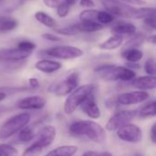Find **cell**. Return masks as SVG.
<instances>
[{"label":"cell","instance_id":"obj_10","mask_svg":"<svg viewBox=\"0 0 156 156\" xmlns=\"http://www.w3.org/2000/svg\"><path fill=\"white\" fill-rule=\"evenodd\" d=\"M31 52L24 51L20 48H2L0 49V62H20L31 56Z\"/></svg>","mask_w":156,"mask_h":156},{"label":"cell","instance_id":"obj_9","mask_svg":"<svg viewBox=\"0 0 156 156\" xmlns=\"http://www.w3.org/2000/svg\"><path fill=\"white\" fill-rule=\"evenodd\" d=\"M117 135L122 141L130 144H138L143 139V132L140 127L131 123L117 130Z\"/></svg>","mask_w":156,"mask_h":156},{"label":"cell","instance_id":"obj_49","mask_svg":"<svg viewBox=\"0 0 156 156\" xmlns=\"http://www.w3.org/2000/svg\"><path fill=\"white\" fill-rule=\"evenodd\" d=\"M26 1H27V0H20V3L22 4V3H24V2H26Z\"/></svg>","mask_w":156,"mask_h":156},{"label":"cell","instance_id":"obj_25","mask_svg":"<svg viewBox=\"0 0 156 156\" xmlns=\"http://www.w3.org/2000/svg\"><path fill=\"white\" fill-rule=\"evenodd\" d=\"M37 132H35L33 126H26L24 129H22L16 137V141H18V143L21 144H27L29 143L31 141H33L36 136H37Z\"/></svg>","mask_w":156,"mask_h":156},{"label":"cell","instance_id":"obj_3","mask_svg":"<svg viewBox=\"0 0 156 156\" xmlns=\"http://www.w3.org/2000/svg\"><path fill=\"white\" fill-rule=\"evenodd\" d=\"M96 86L94 84H84L74 90L66 99L64 102V112L66 114L73 113L84 101L95 92Z\"/></svg>","mask_w":156,"mask_h":156},{"label":"cell","instance_id":"obj_43","mask_svg":"<svg viewBox=\"0 0 156 156\" xmlns=\"http://www.w3.org/2000/svg\"><path fill=\"white\" fill-rule=\"evenodd\" d=\"M147 42L153 44V45H156V34L155 35H152V36H149L146 39Z\"/></svg>","mask_w":156,"mask_h":156},{"label":"cell","instance_id":"obj_41","mask_svg":"<svg viewBox=\"0 0 156 156\" xmlns=\"http://www.w3.org/2000/svg\"><path fill=\"white\" fill-rule=\"evenodd\" d=\"M28 82H29L30 87L33 88V89H37V88L39 87V81H38V80L36 79V78H31V79H29Z\"/></svg>","mask_w":156,"mask_h":156},{"label":"cell","instance_id":"obj_15","mask_svg":"<svg viewBox=\"0 0 156 156\" xmlns=\"http://www.w3.org/2000/svg\"><path fill=\"white\" fill-rule=\"evenodd\" d=\"M112 31L113 34L121 35V36H133L136 33V26L128 21H117L112 27Z\"/></svg>","mask_w":156,"mask_h":156},{"label":"cell","instance_id":"obj_21","mask_svg":"<svg viewBox=\"0 0 156 156\" xmlns=\"http://www.w3.org/2000/svg\"><path fill=\"white\" fill-rule=\"evenodd\" d=\"M122 58L129 63H138L144 58V52L140 48H128L122 50Z\"/></svg>","mask_w":156,"mask_h":156},{"label":"cell","instance_id":"obj_37","mask_svg":"<svg viewBox=\"0 0 156 156\" xmlns=\"http://www.w3.org/2000/svg\"><path fill=\"white\" fill-rule=\"evenodd\" d=\"M80 5L86 9H90L94 8L96 5L93 0H80Z\"/></svg>","mask_w":156,"mask_h":156},{"label":"cell","instance_id":"obj_19","mask_svg":"<svg viewBox=\"0 0 156 156\" xmlns=\"http://www.w3.org/2000/svg\"><path fill=\"white\" fill-rule=\"evenodd\" d=\"M124 37L121 35L113 34L109 37L106 40L101 42L99 45V48L102 50H114L119 48L121 46L123 45Z\"/></svg>","mask_w":156,"mask_h":156},{"label":"cell","instance_id":"obj_47","mask_svg":"<svg viewBox=\"0 0 156 156\" xmlns=\"http://www.w3.org/2000/svg\"><path fill=\"white\" fill-rule=\"evenodd\" d=\"M6 111H7V109H6L5 107H4V106H0V116H1L2 114H4Z\"/></svg>","mask_w":156,"mask_h":156},{"label":"cell","instance_id":"obj_30","mask_svg":"<svg viewBox=\"0 0 156 156\" xmlns=\"http://www.w3.org/2000/svg\"><path fill=\"white\" fill-rule=\"evenodd\" d=\"M44 151V149L39 146L37 143H33L30 146H28L22 154L21 156H39L41 153Z\"/></svg>","mask_w":156,"mask_h":156},{"label":"cell","instance_id":"obj_35","mask_svg":"<svg viewBox=\"0 0 156 156\" xmlns=\"http://www.w3.org/2000/svg\"><path fill=\"white\" fill-rule=\"evenodd\" d=\"M69 10H70V5L68 3H66L65 1L60 2V4L57 7V15L62 18L66 17L69 15Z\"/></svg>","mask_w":156,"mask_h":156},{"label":"cell","instance_id":"obj_4","mask_svg":"<svg viewBox=\"0 0 156 156\" xmlns=\"http://www.w3.org/2000/svg\"><path fill=\"white\" fill-rule=\"evenodd\" d=\"M84 52L81 48L74 46L69 45H58L48 48L47 49H42L37 53L38 57L41 58H54L58 59H75L83 56Z\"/></svg>","mask_w":156,"mask_h":156},{"label":"cell","instance_id":"obj_31","mask_svg":"<svg viewBox=\"0 0 156 156\" xmlns=\"http://www.w3.org/2000/svg\"><path fill=\"white\" fill-rule=\"evenodd\" d=\"M54 30L58 34L63 35V36H75V35L80 34V31L76 28L74 24L68 26V27H60V28H54Z\"/></svg>","mask_w":156,"mask_h":156},{"label":"cell","instance_id":"obj_51","mask_svg":"<svg viewBox=\"0 0 156 156\" xmlns=\"http://www.w3.org/2000/svg\"><path fill=\"white\" fill-rule=\"evenodd\" d=\"M1 1H3V0H0V2H1Z\"/></svg>","mask_w":156,"mask_h":156},{"label":"cell","instance_id":"obj_28","mask_svg":"<svg viewBox=\"0 0 156 156\" xmlns=\"http://www.w3.org/2000/svg\"><path fill=\"white\" fill-rule=\"evenodd\" d=\"M114 20H115V16L113 15H112L110 12H108L106 10H99L97 21L100 24L106 26V25L114 23Z\"/></svg>","mask_w":156,"mask_h":156},{"label":"cell","instance_id":"obj_45","mask_svg":"<svg viewBox=\"0 0 156 156\" xmlns=\"http://www.w3.org/2000/svg\"><path fill=\"white\" fill-rule=\"evenodd\" d=\"M64 1H65L66 3H68V4L71 6V5H74L79 0H64Z\"/></svg>","mask_w":156,"mask_h":156},{"label":"cell","instance_id":"obj_20","mask_svg":"<svg viewBox=\"0 0 156 156\" xmlns=\"http://www.w3.org/2000/svg\"><path fill=\"white\" fill-rule=\"evenodd\" d=\"M132 18L134 19H154L156 18V7L151 6H140L134 7Z\"/></svg>","mask_w":156,"mask_h":156},{"label":"cell","instance_id":"obj_16","mask_svg":"<svg viewBox=\"0 0 156 156\" xmlns=\"http://www.w3.org/2000/svg\"><path fill=\"white\" fill-rule=\"evenodd\" d=\"M61 67H62V64L59 61L53 60V59H48V58H42L35 64V68L37 70H39L43 73H47V74L54 73V72L59 70L61 69Z\"/></svg>","mask_w":156,"mask_h":156},{"label":"cell","instance_id":"obj_5","mask_svg":"<svg viewBox=\"0 0 156 156\" xmlns=\"http://www.w3.org/2000/svg\"><path fill=\"white\" fill-rule=\"evenodd\" d=\"M30 121V114L24 112L7 119L0 126V140H5L24 129Z\"/></svg>","mask_w":156,"mask_h":156},{"label":"cell","instance_id":"obj_44","mask_svg":"<svg viewBox=\"0 0 156 156\" xmlns=\"http://www.w3.org/2000/svg\"><path fill=\"white\" fill-rule=\"evenodd\" d=\"M81 156H99V154L96 153V152H92V151H89V152H86L84 153Z\"/></svg>","mask_w":156,"mask_h":156},{"label":"cell","instance_id":"obj_23","mask_svg":"<svg viewBox=\"0 0 156 156\" xmlns=\"http://www.w3.org/2000/svg\"><path fill=\"white\" fill-rule=\"evenodd\" d=\"M78 152L76 145H62L57 147L44 156H73Z\"/></svg>","mask_w":156,"mask_h":156},{"label":"cell","instance_id":"obj_1","mask_svg":"<svg viewBox=\"0 0 156 156\" xmlns=\"http://www.w3.org/2000/svg\"><path fill=\"white\" fill-rule=\"evenodd\" d=\"M69 132L75 137H85L96 144H102L106 140L104 128L93 121H76L69 127Z\"/></svg>","mask_w":156,"mask_h":156},{"label":"cell","instance_id":"obj_7","mask_svg":"<svg viewBox=\"0 0 156 156\" xmlns=\"http://www.w3.org/2000/svg\"><path fill=\"white\" fill-rule=\"evenodd\" d=\"M105 10L110 12L114 16L132 18L134 6L129 5L127 3L120 0H101Z\"/></svg>","mask_w":156,"mask_h":156},{"label":"cell","instance_id":"obj_24","mask_svg":"<svg viewBox=\"0 0 156 156\" xmlns=\"http://www.w3.org/2000/svg\"><path fill=\"white\" fill-rule=\"evenodd\" d=\"M146 39L147 37H145V35L141 33H135L133 36H130L129 39L125 43H123L122 50L128 48H139Z\"/></svg>","mask_w":156,"mask_h":156},{"label":"cell","instance_id":"obj_18","mask_svg":"<svg viewBox=\"0 0 156 156\" xmlns=\"http://www.w3.org/2000/svg\"><path fill=\"white\" fill-rule=\"evenodd\" d=\"M74 25L80 33H94L102 30L105 27L98 22L90 20H80Z\"/></svg>","mask_w":156,"mask_h":156},{"label":"cell","instance_id":"obj_14","mask_svg":"<svg viewBox=\"0 0 156 156\" xmlns=\"http://www.w3.org/2000/svg\"><path fill=\"white\" fill-rule=\"evenodd\" d=\"M80 109L81 111L90 118L91 119H99L101 115V110L96 102L95 97H94V93L91 94L90 96H89L84 102L80 105Z\"/></svg>","mask_w":156,"mask_h":156},{"label":"cell","instance_id":"obj_36","mask_svg":"<svg viewBox=\"0 0 156 156\" xmlns=\"http://www.w3.org/2000/svg\"><path fill=\"white\" fill-rule=\"evenodd\" d=\"M43 38H45L48 41H51V42H58L61 41V37L55 35V34H51V33H44L41 36Z\"/></svg>","mask_w":156,"mask_h":156},{"label":"cell","instance_id":"obj_11","mask_svg":"<svg viewBox=\"0 0 156 156\" xmlns=\"http://www.w3.org/2000/svg\"><path fill=\"white\" fill-rule=\"evenodd\" d=\"M149 98V93L144 90L124 92L118 96L117 102L121 105H134L142 103Z\"/></svg>","mask_w":156,"mask_h":156},{"label":"cell","instance_id":"obj_17","mask_svg":"<svg viewBox=\"0 0 156 156\" xmlns=\"http://www.w3.org/2000/svg\"><path fill=\"white\" fill-rule=\"evenodd\" d=\"M132 85L140 90H150L156 89V76H142L134 79Z\"/></svg>","mask_w":156,"mask_h":156},{"label":"cell","instance_id":"obj_12","mask_svg":"<svg viewBox=\"0 0 156 156\" xmlns=\"http://www.w3.org/2000/svg\"><path fill=\"white\" fill-rule=\"evenodd\" d=\"M57 135V131L54 126H44L37 131L35 138V143L38 144L42 148L46 149L52 144Z\"/></svg>","mask_w":156,"mask_h":156},{"label":"cell","instance_id":"obj_52","mask_svg":"<svg viewBox=\"0 0 156 156\" xmlns=\"http://www.w3.org/2000/svg\"><path fill=\"white\" fill-rule=\"evenodd\" d=\"M155 1H156V0H155Z\"/></svg>","mask_w":156,"mask_h":156},{"label":"cell","instance_id":"obj_34","mask_svg":"<svg viewBox=\"0 0 156 156\" xmlns=\"http://www.w3.org/2000/svg\"><path fill=\"white\" fill-rule=\"evenodd\" d=\"M144 70L148 75L156 76V59L150 58L144 63Z\"/></svg>","mask_w":156,"mask_h":156},{"label":"cell","instance_id":"obj_33","mask_svg":"<svg viewBox=\"0 0 156 156\" xmlns=\"http://www.w3.org/2000/svg\"><path fill=\"white\" fill-rule=\"evenodd\" d=\"M17 48H20V49H22V50H24V51H27V52L33 53V51L37 48V45L33 41L25 39V40H21V41L18 42Z\"/></svg>","mask_w":156,"mask_h":156},{"label":"cell","instance_id":"obj_22","mask_svg":"<svg viewBox=\"0 0 156 156\" xmlns=\"http://www.w3.org/2000/svg\"><path fill=\"white\" fill-rule=\"evenodd\" d=\"M18 26L16 18L11 16H0V33H5L15 30Z\"/></svg>","mask_w":156,"mask_h":156},{"label":"cell","instance_id":"obj_8","mask_svg":"<svg viewBox=\"0 0 156 156\" xmlns=\"http://www.w3.org/2000/svg\"><path fill=\"white\" fill-rule=\"evenodd\" d=\"M138 112L136 111H121L112 115L106 123V129L110 132L117 131L132 122Z\"/></svg>","mask_w":156,"mask_h":156},{"label":"cell","instance_id":"obj_40","mask_svg":"<svg viewBox=\"0 0 156 156\" xmlns=\"http://www.w3.org/2000/svg\"><path fill=\"white\" fill-rule=\"evenodd\" d=\"M150 137H151V141H152L154 144H156V122L152 126V128H151Z\"/></svg>","mask_w":156,"mask_h":156},{"label":"cell","instance_id":"obj_2","mask_svg":"<svg viewBox=\"0 0 156 156\" xmlns=\"http://www.w3.org/2000/svg\"><path fill=\"white\" fill-rule=\"evenodd\" d=\"M95 72L104 80L133 81L136 74L133 69L127 66H117L114 64H104L95 69Z\"/></svg>","mask_w":156,"mask_h":156},{"label":"cell","instance_id":"obj_42","mask_svg":"<svg viewBox=\"0 0 156 156\" xmlns=\"http://www.w3.org/2000/svg\"><path fill=\"white\" fill-rule=\"evenodd\" d=\"M144 23L148 27H152L154 29H156V18H154V19H146V20H144Z\"/></svg>","mask_w":156,"mask_h":156},{"label":"cell","instance_id":"obj_32","mask_svg":"<svg viewBox=\"0 0 156 156\" xmlns=\"http://www.w3.org/2000/svg\"><path fill=\"white\" fill-rule=\"evenodd\" d=\"M17 151L10 144H0V156H17Z\"/></svg>","mask_w":156,"mask_h":156},{"label":"cell","instance_id":"obj_38","mask_svg":"<svg viewBox=\"0 0 156 156\" xmlns=\"http://www.w3.org/2000/svg\"><path fill=\"white\" fill-rule=\"evenodd\" d=\"M42 1L45 4V5L50 8H57L58 5L60 4L59 0H42Z\"/></svg>","mask_w":156,"mask_h":156},{"label":"cell","instance_id":"obj_46","mask_svg":"<svg viewBox=\"0 0 156 156\" xmlns=\"http://www.w3.org/2000/svg\"><path fill=\"white\" fill-rule=\"evenodd\" d=\"M6 98V94L4 91H0V102Z\"/></svg>","mask_w":156,"mask_h":156},{"label":"cell","instance_id":"obj_13","mask_svg":"<svg viewBox=\"0 0 156 156\" xmlns=\"http://www.w3.org/2000/svg\"><path fill=\"white\" fill-rule=\"evenodd\" d=\"M47 100L38 95L26 97L17 101L16 105L21 110H41L45 107Z\"/></svg>","mask_w":156,"mask_h":156},{"label":"cell","instance_id":"obj_29","mask_svg":"<svg viewBox=\"0 0 156 156\" xmlns=\"http://www.w3.org/2000/svg\"><path fill=\"white\" fill-rule=\"evenodd\" d=\"M98 12H99V10H97L95 8L84 9L83 11L80 12V14L79 16V18H80V20H90V21L98 22L97 21Z\"/></svg>","mask_w":156,"mask_h":156},{"label":"cell","instance_id":"obj_50","mask_svg":"<svg viewBox=\"0 0 156 156\" xmlns=\"http://www.w3.org/2000/svg\"><path fill=\"white\" fill-rule=\"evenodd\" d=\"M134 156H144V155H143V154H135Z\"/></svg>","mask_w":156,"mask_h":156},{"label":"cell","instance_id":"obj_6","mask_svg":"<svg viewBox=\"0 0 156 156\" xmlns=\"http://www.w3.org/2000/svg\"><path fill=\"white\" fill-rule=\"evenodd\" d=\"M79 73L73 71L69 73L62 80L51 85L48 90L57 96H66L70 94L74 90H76L79 87Z\"/></svg>","mask_w":156,"mask_h":156},{"label":"cell","instance_id":"obj_27","mask_svg":"<svg viewBox=\"0 0 156 156\" xmlns=\"http://www.w3.org/2000/svg\"><path fill=\"white\" fill-rule=\"evenodd\" d=\"M138 114L142 118H149V117L156 116V101L144 105L140 110Z\"/></svg>","mask_w":156,"mask_h":156},{"label":"cell","instance_id":"obj_39","mask_svg":"<svg viewBox=\"0 0 156 156\" xmlns=\"http://www.w3.org/2000/svg\"><path fill=\"white\" fill-rule=\"evenodd\" d=\"M122 2L130 4V5H144L146 4V2L144 0H120Z\"/></svg>","mask_w":156,"mask_h":156},{"label":"cell","instance_id":"obj_48","mask_svg":"<svg viewBox=\"0 0 156 156\" xmlns=\"http://www.w3.org/2000/svg\"><path fill=\"white\" fill-rule=\"evenodd\" d=\"M99 156H112V154H110L109 152H103L101 154H99Z\"/></svg>","mask_w":156,"mask_h":156},{"label":"cell","instance_id":"obj_26","mask_svg":"<svg viewBox=\"0 0 156 156\" xmlns=\"http://www.w3.org/2000/svg\"><path fill=\"white\" fill-rule=\"evenodd\" d=\"M35 18L37 19V22H39L40 24H42L43 26L49 27V28H56L57 26V22L56 20L49 16L48 13L44 12V11H37L34 15Z\"/></svg>","mask_w":156,"mask_h":156}]
</instances>
